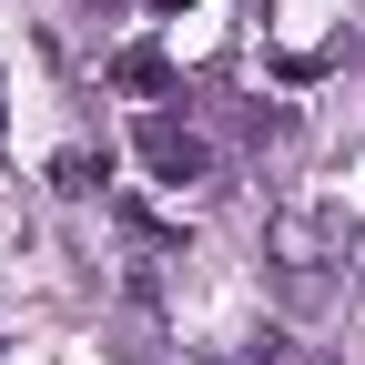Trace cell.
Returning a JSON list of instances; mask_svg holds the SVG:
<instances>
[{
	"label": "cell",
	"mask_w": 365,
	"mask_h": 365,
	"mask_svg": "<svg viewBox=\"0 0 365 365\" xmlns=\"http://www.w3.org/2000/svg\"><path fill=\"white\" fill-rule=\"evenodd\" d=\"M264 254H274V274L314 304V294H325V274L355 254V223H345L335 203H284V213L264 223Z\"/></svg>",
	"instance_id": "cell-1"
},
{
	"label": "cell",
	"mask_w": 365,
	"mask_h": 365,
	"mask_svg": "<svg viewBox=\"0 0 365 365\" xmlns=\"http://www.w3.org/2000/svg\"><path fill=\"white\" fill-rule=\"evenodd\" d=\"M132 153H143L153 182H203V173H213L203 122H182V112H143V122H132Z\"/></svg>",
	"instance_id": "cell-2"
},
{
	"label": "cell",
	"mask_w": 365,
	"mask_h": 365,
	"mask_svg": "<svg viewBox=\"0 0 365 365\" xmlns=\"http://www.w3.org/2000/svg\"><path fill=\"white\" fill-rule=\"evenodd\" d=\"M112 81L132 91V102H163V91H173V61L153 51V41H132V51H112Z\"/></svg>",
	"instance_id": "cell-3"
},
{
	"label": "cell",
	"mask_w": 365,
	"mask_h": 365,
	"mask_svg": "<svg viewBox=\"0 0 365 365\" xmlns=\"http://www.w3.org/2000/svg\"><path fill=\"white\" fill-rule=\"evenodd\" d=\"M51 182H61V193H102V182H112V163H102V153H81V143H71V153L51 163Z\"/></svg>",
	"instance_id": "cell-4"
},
{
	"label": "cell",
	"mask_w": 365,
	"mask_h": 365,
	"mask_svg": "<svg viewBox=\"0 0 365 365\" xmlns=\"http://www.w3.org/2000/svg\"><path fill=\"white\" fill-rule=\"evenodd\" d=\"M234 365H294V355H284V335L264 325V335H244V355H234Z\"/></svg>",
	"instance_id": "cell-5"
},
{
	"label": "cell",
	"mask_w": 365,
	"mask_h": 365,
	"mask_svg": "<svg viewBox=\"0 0 365 365\" xmlns=\"http://www.w3.org/2000/svg\"><path fill=\"white\" fill-rule=\"evenodd\" d=\"M0 102H11V91H0ZM0 132H11V112H0Z\"/></svg>",
	"instance_id": "cell-6"
}]
</instances>
